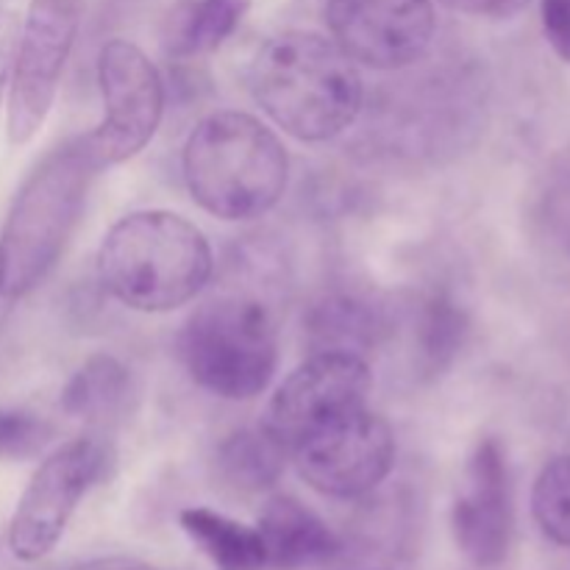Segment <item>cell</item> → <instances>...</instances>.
Returning a JSON list of instances; mask_svg holds the SVG:
<instances>
[{
    "label": "cell",
    "instance_id": "cell-1",
    "mask_svg": "<svg viewBox=\"0 0 570 570\" xmlns=\"http://www.w3.org/2000/svg\"><path fill=\"white\" fill-rule=\"evenodd\" d=\"M267 117L301 142H328L348 131L365 109L356 61L315 31H282L259 45L245 72Z\"/></svg>",
    "mask_w": 570,
    "mask_h": 570
},
{
    "label": "cell",
    "instance_id": "cell-2",
    "mask_svg": "<svg viewBox=\"0 0 570 570\" xmlns=\"http://www.w3.org/2000/svg\"><path fill=\"white\" fill-rule=\"evenodd\" d=\"M215 271L206 234L167 209L120 217L98 250V278L117 304L161 315L204 293Z\"/></svg>",
    "mask_w": 570,
    "mask_h": 570
},
{
    "label": "cell",
    "instance_id": "cell-3",
    "mask_svg": "<svg viewBox=\"0 0 570 570\" xmlns=\"http://www.w3.org/2000/svg\"><path fill=\"white\" fill-rule=\"evenodd\" d=\"M100 170L87 134L65 139L33 165L0 234V295L22 298L50 276Z\"/></svg>",
    "mask_w": 570,
    "mask_h": 570
},
{
    "label": "cell",
    "instance_id": "cell-4",
    "mask_svg": "<svg viewBox=\"0 0 570 570\" xmlns=\"http://www.w3.org/2000/svg\"><path fill=\"white\" fill-rule=\"evenodd\" d=\"M184 184L212 217L243 223L267 215L289 181V156L273 128L223 109L193 128L181 154Z\"/></svg>",
    "mask_w": 570,
    "mask_h": 570
},
{
    "label": "cell",
    "instance_id": "cell-5",
    "mask_svg": "<svg viewBox=\"0 0 570 570\" xmlns=\"http://www.w3.org/2000/svg\"><path fill=\"white\" fill-rule=\"evenodd\" d=\"M176 345L189 379L217 399H256L276 376V321L250 295H215L204 301L184 321Z\"/></svg>",
    "mask_w": 570,
    "mask_h": 570
},
{
    "label": "cell",
    "instance_id": "cell-6",
    "mask_svg": "<svg viewBox=\"0 0 570 570\" xmlns=\"http://www.w3.org/2000/svg\"><path fill=\"white\" fill-rule=\"evenodd\" d=\"M111 468H115V451L95 434L70 440L45 456L11 515V554L22 562L48 557L65 538L83 495L106 482Z\"/></svg>",
    "mask_w": 570,
    "mask_h": 570
},
{
    "label": "cell",
    "instance_id": "cell-7",
    "mask_svg": "<svg viewBox=\"0 0 570 570\" xmlns=\"http://www.w3.org/2000/svg\"><path fill=\"white\" fill-rule=\"evenodd\" d=\"M87 0H31L11 56L6 134L14 148L31 142L53 109Z\"/></svg>",
    "mask_w": 570,
    "mask_h": 570
},
{
    "label": "cell",
    "instance_id": "cell-8",
    "mask_svg": "<svg viewBox=\"0 0 570 570\" xmlns=\"http://www.w3.org/2000/svg\"><path fill=\"white\" fill-rule=\"evenodd\" d=\"M298 476L328 499L371 495L395 465V434L367 406L351 410L298 438L289 449Z\"/></svg>",
    "mask_w": 570,
    "mask_h": 570
},
{
    "label": "cell",
    "instance_id": "cell-9",
    "mask_svg": "<svg viewBox=\"0 0 570 570\" xmlns=\"http://www.w3.org/2000/svg\"><path fill=\"white\" fill-rule=\"evenodd\" d=\"M98 87L104 120L87 134V142L106 170L137 156L154 139L165 115V81L137 45L109 39L98 53Z\"/></svg>",
    "mask_w": 570,
    "mask_h": 570
},
{
    "label": "cell",
    "instance_id": "cell-10",
    "mask_svg": "<svg viewBox=\"0 0 570 570\" xmlns=\"http://www.w3.org/2000/svg\"><path fill=\"white\" fill-rule=\"evenodd\" d=\"M401 92L379 104L382 122L371 128L384 148H401L406 154H438L445 142H465L479 131L484 109L482 78L473 72H445L426 81H401Z\"/></svg>",
    "mask_w": 570,
    "mask_h": 570
},
{
    "label": "cell",
    "instance_id": "cell-11",
    "mask_svg": "<svg viewBox=\"0 0 570 570\" xmlns=\"http://www.w3.org/2000/svg\"><path fill=\"white\" fill-rule=\"evenodd\" d=\"M373 373L365 356L354 351H312L276 387L262 426L287 449L312 429L351 410L367 406Z\"/></svg>",
    "mask_w": 570,
    "mask_h": 570
},
{
    "label": "cell",
    "instance_id": "cell-12",
    "mask_svg": "<svg viewBox=\"0 0 570 570\" xmlns=\"http://www.w3.org/2000/svg\"><path fill=\"white\" fill-rule=\"evenodd\" d=\"M326 26L356 65L395 72L429 53L438 14L434 0H326Z\"/></svg>",
    "mask_w": 570,
    "mask_h": 570
},
{
    "label": "cell",
    "instance_id": "cell-13",
    "mask_svg": "<svg viewBox=\"0 0 570 570\" xmlns=\"http://www.w3.org/2000/svg\"><path fill=\"white\" fill-rule=\"evenodd\" d=\"M451 529L460 551L476 568H499L510 557L515 501L510 460L499 438H482L468 456Z\"/></svg>",
    "mask_w": 570,
    "mask_h": 570
},
{
    "label": "cell",
    "instance_id": "cell-14",
    "mask_svg": "<svg viewBox=\"0 0 570 570\" xmlns=\"http://www.w3.org/2000/svg\"><path fill=\"white\" fill-rule=\"evenodd\" d=\"M265 543L267 570H301L334 562L343 554V540L317 512L295 495H273L256 523Z\"/></svg>",
    "mask_w": 570,
    "mask_h": 570
},
{
    "label": "cell",
    "instance_id": "cell-15",
    "mask_svg": "<svg viewBox=\"0 0 570 570\" xmlns=\"http://www.w3.org/2000/svg\"><path fill=\"white\" fill-rule=\"evenodd\" d=\"M390 332L387 306L365 293H326L306 315V337L312 351H354L373 348Z\"/></svg>",
    "mask_w": 570,
    "mask_h": 570
},
{
    "label": "cell",
    "instance_id": "cell-16",
    "mask_svg": "<svg viewBox=\"0 0 570 570\" xmlns=\"http://www.w3.org/2000/svg\"><path fill=\"white\" fill-rule=\"evenodd\" d=\"M250 0H173L161 20V50L170 59L215 53L243 26Z\"/></svg>",
    "mask_w": 570,
    "mask_h": 570
},
{
    "label": "cell",
    "instance_id": "cell-17",
    "mask_svg": "<svg viewBox=\"0 0 570 570\" xmlns=\"http://www.w3.org/2000/svg\"><path fill=\"white\" fill-rule=\"evenodd\" d=\"M131 399V373L117 356L95 354L61 390L59 406L67 417L104 426L122 415Z\"/></svg>",
    "mask_w": 570,
    "mask_h": 570
},
{
    "label": "cell",
    "instance_id": "cell-18",
    "mask_svg": "<svg viewBox=\"0 0 570 570\" xmlns=\"http://www.w3.org/2000/svg\"><path fill=\"white\" fill-rule=\"evenodd\" d=\"M289 449L265 426L228 434L215 454V471L237 493H262L282 479Z\"/></svg>",
    "mask_w": 570,
    "mask_h": 570
},
{
    "label": "cell",
    "instance_id": "cell-19",
    "mask_svg": "<svg viewBox=\"0 0 570 570\" xmlns=\"http://www.w3.org/2000/svg\"><path fill=\"white\" fill-rule=\"evenodd\" d=\"M178 523L217 570H267L265 543L256 527L206 507H189L178 515Z\"/></svg>",
    "mask_w": 570,
    "mask_h": 570
},
{
    "label": "cell",
    "instance_id": "cell-20",
    "mask_svg": "<svg viewBox=\"0 0 570 570\" xmlns=\"http://www.w3.org/2000/svg\"><path fill=\"white\" fill-rule=\"evenodd\" d=\"M468 332H471V317L465 306L449 289H432L417 304L415 315L417 371L426 379L443 376L465 348Z\"/></svg>",
    "mask_w": 570,
    "mask_h": 570
},
{
    "label": "cell",
    "instance_id": "cell-21",
    "mask_svg": "<svg viewBox=\"0 0 570 570\" xmlns=\"http://www.w3.org/2000/svg\"><path fill=\"white\" fill-rule=\"evenodd\" d=\"M532 515L540 532L570 549V454L546 462L532 490Z\"/></svg>",
    "mask_w": 570,
    "mask_h": 570
},
{
    "label": "cell",
    "instance_id": "cell-22",
    "mask_svg": "<svg viewBox=\"0 0 570 570\" xmlns=\"http://www.w3.org/2000/svg\"><path fill=\"white\" fill-rule=\"evenodd\" d=\"M53 440V423L28 410H0V460L20 462L42 454Z\"/></svg>",
    "mask_w": 570,
    "mask_h": 570
},
{
    "label": "cell",
    "instance_id": "cell-23",
    "mask_svg": "<svg viewBox=\"0 0 570 570\" xmlns=\"http://www.w3.org/2000/svg\"><path fill=\"white\" fill-rule=\"evenodd\" d=\"M543 31L554 53L570 65V0H543Z\"/></svg>",
    "mask_w": 570,
    "mask_h": 570
},
{
    "label": "cell",
    "instance_id": "cell-24",
    "mask_svg": "<svg viewBox=\"0 0 570 570\" xmlns=\"http://www.w3.org/2000/svg\"><path fill=\"white\" fill-rule=\"evenodd\" d=\"M440 3L454 11H462V14L484 17V20H512L532 0H440Z\"/></svg>",
    "mask_w": 570,
    "mask_h": 570
},
{
    "label": "cell",
    "instance_id": "cell-25",
    "mask_svg": "<svg viewBox=\"0 0 570 570\" xmlns=\"http://www.w3.org/2000/svg\"><path fill=\"white\" fill-rule=\"evenodd\" d=\"M17 28L14 22L0 17V106H3L6 89H9V72H11V56H14Z\"/></svg>",
    "mask_w": 570,
    "mask_h": 570
},
{
    "label": "cell",
    "instance_id": "cell-26",
    "mask_svg": "<svg viewBox=\"0 0 570 570\" xmlns=\"http://www.w3.org/2000/svg\"><path fill=\"white\" fill-rule=\"evenodd\" d=\"M70 570H148L139 560H126V557H109V560H89Z\"/></svg>",
    "mask_w": 570,
    "mask_h": 570
},
{
    "label": "cell",
    "instance_id": "cell-27",
    "mask_svg": "<svg viewBox=\"0 0 570 570\" xmlns=\"http://www.w3.org/2000/svg\"><path fill=\"white\" fill-rule=\"evenodd\" d=\"M0 11H3V0H0Z\"/></svg>",
    "mask_w": 570,
    "mask_h": 570
},
{
    "label": "cell",
    "instance_id": "cell-28",
    "mask_svg": "<svg viewBox=\"0 0 570 570\" xmlns=\"http://www.w3.org/2000/svg\"><path fill=\"white\" fill-rule=\"evenodd\" d=\"M148 570H156V568H150V566H148Z\"/></svg>",
    "mask_w": 570,
    "mask_h": 570
}]
</instances>
